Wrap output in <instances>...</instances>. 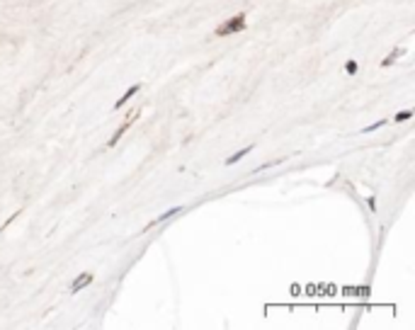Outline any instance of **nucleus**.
Listing matches in <instances>:
<instances>
[{"mask_svg": "<svg viewBox=\"0 0 415 330\" xmlns=\"http://www.w3.org/2000/svg\"><path fill=\"white\" fill-rule=\"evenodd\" d=\"M180 211H182V207H175V209L165 211V214H161V216H158V219H155V221H151V223H148V226H146V228H151V226H155V223H161V221H168V219H173V216H177V214H180Z\"/></svg>", "mask_w": 415, "mask_h": 330, "instance_id": "5", "label": "nucleus"}, {"mask_svg": "<svg viewBox=\"0 0 415 330\" xmlns=\"http://www.w3.org/2000/svg\"><path fill=\"white\" fill-rule=\"evenodd\" d=\"M90 282H92V275H90V272H85V275H80V277H78V279H76V282H73V286H71V294H78V291H80L83 286H87V284H90Z\"/></svg>", "mask_w": 415, "mask_h": 330, "instance_id": "4", "label": "nucleus"}, {"mask_svg": "<svg viewBox=\"0 0 415 330\" xmlns=\"http://www.w3.org/2000/svg\"><path fill=\"white\" fill-rule=\"evenodd\" d=\"M345 73L355 76V73H357V61H347V63H345Z\"/></svg>", "mask_w": 415, "mask_h": 330, "instance_id": "9", "label": "nucleus"}, {"mask_svg": "<svg viewBox=\"0 0 415 330\" xmlns=\"http://www.w3.org/2000/svg\"><path fill=\"white\" fill-rule=\"evenodd\" d=\"M240 29H245V15H236V17H231L229 22H224L221 27L214 29L216 37H229L233 32H240Z\"/></svg>", "mask_w": 415, "mask_h": 330, "instance_id": "1", "label": "nucleus"}, {"mask_svg": "<svg viewBox=\"0 0 415 330\" xmlns=\"http://www.w3.org/2000/svg\"><path fill=\"white\" fill-rule=\"evenodd\" d=\"M410 117H413V112H410V110H405V112H398V114L393 117V121H396V124H403V121H408V119H410Z\"/></svg>", "mask_w": 415, "mask_h": 330, "instance_id": "8", "label": "nucleus"}, {"mask_svg": "<svg viewBox=\"0 0 415 330\" xmlns=\"http://www.w3.org/2000/svg\"><path fill=\"white\" fill-rule=\"evenodd\" d=\"M403 54H405V49H403V46H401V49H396V51H393L391 56H386V61H384V66H391L393 61H396L398 56H403Z\"/></svg>", "mask_w": 415, "mask_h": 330, "instance_id": "7", "label": "nucleus"}, {"mask_svg": "<svg viewBox=\"0 0 415 330\" xmlns=\"http://www.w3.org/2000/svg\"><path fill=\"white\" fill-rule=\"evenodd\" d=\"M250 151H252V146H248V148H243V151H238V153H233V155H231V158H226V165L238 163L240 158H243V155H248V153H250Z\"/></svg>", "mask_w": 415, "mask_h": 330, "instance_id": "6", "label": "nucleus"}, {"mask_svg": "<svg viewBox=\"0 0 415 330\" xmlns=\"http://www.w3.org/2000/svg\"><path fill=\"white\" fill-rule=\"evenodd\" d=\"M384 124H386V119L376 121V124H369V126H367V129H364V134H371V131H376V129H381Z\"/></svg>", "mask_w": 415, "mask_h": 330, "instance_id": "10", "label": "nucleus"}, {"mask_svg": "<svg viewBox=\"0 0 415 330\" xmlns=\"http://www.w3.org/2000/svg\"><path fill=\"white\" fill-rule=\"evenodd\" d=\"M139 90H141V83H136V85H131V88L126 90V92H124V95H121V97L117 100V102H114V110H121V107H124V105H126V102H129V100L134 97L136 92H139Z\"/></svg>", "mask_w": 415, "mask_h": 330, "instance_id": "3", "label": "nucleus"}, {"mask_svg": "<svg viewBox=\"0 0 415 330\" xmlns=\"http://www.w3.org/2000/svg\"><path fill=\"white\" fill-rule=\"evenodd\" d=\"M139 114H141V110H136V112H134V114H131V117H129V119H126V121H124V124H121L119 129H117V131H114V136H112V139H109V146H117V141H119L121 136H124V131H126V129H129L131 124H134V121H136V117H139Z\"/></svg>", "mask_w": 415, "mask_h": 330, "instance_id": "2", "label": "nucleus"}]
</instances>
